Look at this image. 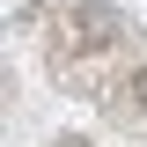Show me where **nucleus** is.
<instances>
[{
    "label": "nucleus",
    "mask_w": 147,
    "mask_h": 147,
    "mask_svg": "<svg viewBox=\"0 0 147 147\" xmlns=\"http://www.w3.org/2000/svg\"><path fill=\"white\" fill-rule=\"evenodd\" d=\"M59 147H81V140H59Z\"/></svg>",
    "instance_id": "2"
},
{
    "label": "nucleus",
    "mask_w": 147,
    "mask_h": 147,
    "mask_svg": "<svg viewBox=\"0 0 147 147\" xmlns=\"http://www.w3.org/2000/svg\"><path fill=\"white\" fill-rule=\"evenodd\" d=\"M132 103H140V118H147V66L132 74Z\"/></svg>",
    "instance_id": "1"
}]
</instances>
